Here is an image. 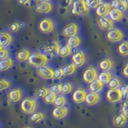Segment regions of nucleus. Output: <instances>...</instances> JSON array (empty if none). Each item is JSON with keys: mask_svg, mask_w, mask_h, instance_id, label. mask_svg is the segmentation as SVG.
<instances>
[{"mask_svg": "<svg viewBox=\"0 0 128 128\" xmlns=\"http://www.w3.org/2000/svg\"><path fill=\"white\" fill-rule=\"evenodd\" d=\"M24 128H31V127H29V126H26V127H24Z\"/></svg>", "mask_w": 128, "mask_h": 128, "instance_id": "3c124183", "label": "nucleus"}, {"mask_svg": "<svg viewBox=\"0 0 128 128\" xmlns=\"http://www.w3.org/2000/svg\"><path fill=\"white\" fill-rule=\"evenodd\" d=\"M122 113L125 115L126 116L128 117V100L124 101L121 108Z\"/></svg>", "mask_w": 128, "mask_h": 128, "instance_id": "c03bdc74", "label": "nucleus"}, {"mask_svg": "<svg viewBox=\"0 0 128 128\" xmlns=\"http://www.w3.org/2000/svg\"><path fill=\"white\" fill-rule=\"evenodd\" d=\"M71 48L68 46L67 44L60 47L59 49V54L58 55L62 57H67L71 54Z\"/></svg>", "mask_w": 128, "mask_h": 128, "instance_id": "7c9ffc66", "label": "nucleus"}, {"mask_svg": "<svg viewBox=\"0 0 128 128\" xmlns=\"http://www.w3.org/2000/svg\"><path fill=\"white\" fill-rule=\"evenodd\" d=\"M11 86V83L6 80L2 79L0 80V90L3 91V90L8 88Z\"/></svg>", "mask_w": 128, "mask_h": 128, "instance_id": "58836bf2", "label": "nucleus"}, {"mask_svg": "<svg viewBox=\"0 0 128 128\" xmlns=\"http://www.w3.org/2000/svg\"><path fill=\"white\" fill-rule=\"evenodd\" d=\"M18 1L20 4H22V5L26 4L27 3H29L30 2H31V0H18Z\"/></svg>", "mask_w": 128, "mask_h": 128, "instance_id": "09e8293b", "label": "nucleus"}, {"mask_svg": "<svg viewBox=\"0 0 128 128\" xmlns=\"http://www.w3.org/2000/svg\"><path fill=\"white\" fill-rule=\"evenodd\" d=\"M104 84L99 80H95L92 82L89 83L88 89L90 92H94V93H98L103 88Z\"/></svg>", "mask_w": 128, "mask_h": 128, "instance_id": "4be33fe9", "label": "nucleus"}, {"mask_svg": "<svg viewBox=\"0 0 128 128\" xmlns=\"http://www.w3.org/2000/svg\"><path fill=\"white\" fill-rule=\"evenodd\" d=\"M64 76V72H63L62 68H57L53 71V79H61Z\"/></svg>", "mask_w": 128, "mask_h": 128, "instance_id": "79ce46f5", "label": "nucleus"}, {"mask_svg": "<svg viewBox=\"0 0 128 128\" xmlns=\"http://www.w3.org/2000/svg\"><path fill=\"white\" fill-rule=\"evenodd\" d=\"M108 16L110 17V19H112L114 22L120 21L124 17V14L122 11L118 9L113 8L110 11Z\"/></svg>", "mask_w": 128, "mask_h": 128, "instance_id": "a211bd4d", "label": "nucleus"}, {"mask_svg": "<svg viewBox=\"0 0 128 128\" xmlns=\"http://www.w3.org/2000/svg\"><path fill=\"white\" fill-rule=\"evenodd\" d=\"M72 60L73 62V64L77 67L83 66L85 62V56H84L83 52L78 51V52H76L72 56Z\"/></svg>", "mask_w": 128, "mask_h": 128, "instance_id": "f3484780", "label": "nucleus"}, {"mask_svg": "<svg viewBox=\"0 0 128 128\" xmlns=\"http://www.w3.org/2000/svg\"><path fill=\"white\" fill-rule=\"evenodd\" d=\"M118 54L121 56L128 55V41L122 42L118 47L117 49Z\"/></svg>", "mask_w": 128, "mask_h": 128, "instance_id": "c756f323", "label": "nucleus"}, {"mask_svg": "<svg viewBox=\"0 0 128 128\" xmlns=\"http://www.w3.org/2000/svg\"><path fill=\"white\" fill-rule=\"evenodd\" d=\"M44 118H45V115L43 113H41V112H34L31 115L30 119L32 122L37 123V122H39L40 121L42 120Z\"/></svg>", "mask_w": 128, "mask_h": 128, "instance_id": "2f4dec72", "label": "nucleus"}, {"mask_svg": "<svg viewBox=\"0 0 128 128\" xmlns=\"http://www.w3.org/2000/svg\"><path fill=\"white\" fill-rule=\"evenodd\" d=\"M62 84H54L50 88V92L55 94H58L62 92Z\"/></svg>", "mask_w": 128, "mask_h": 128, "instance_id": "ea45409f", "label": "nucleus"}, {"mask_svg": "<svg viewBox=\"0 0 128 128\" xmlns=\"http://www.w3.org/2000/svg\"><path fill=\"white\" fill-rule=\"evenodd\" d=\"M8 98L12 102H17L21 99L22 93L21 90L19 88H14L10 90L8 92Z\"/></svg>", "mask_w": 128, "mask_h": 128, "instance_id": "2eb2a0df", "label": "nucleus"}, {"mask_svg": "<svg viewBox=\"0 0 128 128\" xmlns=\"http://www.w3.org/2000/svg\"><path fill=\"white\" fill-rule=\"evenodd\" d=\"M127 118L128 117L126 116L122 113L119 115H116L114 118V125L116 127L122 126L127 122Z\"/></svg>", "mask_w": 128, "mask_h": 128, "instance_id": "bb28decb", "label": "nucleus"}, {"mask_svg": "<svg viewBox=\"0 0 128 128\" xmlns=\"http://www.w3.org/2000/svg\"><path fill=\"white\" fill-rule=\"evenodd\" d=\"M48 61V59L46 56L38 52L32 53L28 58V62L31 66L37 68L46 66Z\"/></svg>", "mask_w": 128, "mask_h": 128, "instance_id": "f03ea898", "label": "nucleus"}, {"mask_svg": "<svg viewBox=\"0 0 128 128\" xmlns=\"http://www.w3.org/2000/svg\"><path fill=\"white\" fill-rule=\"evenodd\" d=\"M53 71L52 68L48 66L38 67L36 69V73L40 77L45 80H51L53 79Z\"/></svg>", "mask_w": 128, "mask_h": 128, "instance_id": "9d476101", "label": "nucleus"}, {"mask_svg": "<svg viewBox=\"0 0 128 128\" xmlns=\"http://www.w3.org/2000/svg\"><path fill=\"white\" fill-rule=\"evenodd\" d=\"M78 32V26L75 23H70L64 28L62 31L63 35L67 37L76 36Z\"/></svg>", "mask_w": 128, "mask_h": 128, "instance_id": "f8f14e48", "label": "nucleus"}, {"mask_svg": "<svg viewBox=\"0 0 128 128\" xmlns=\"http://www.w3.org/2000/svg\"><path fill=\"white\" fill-rule=\"evenodd\" d=\"M122 73L124 75V76L128 78V62L126 64L123 70H122Z\"/></svg>", "mask_w": 128, "mask_h": 128, "instance_id": "de8ad7c7", "label": "nucleus"}, {"mask_svg": "<svg viewBox=\"0 0 128 128\" xmlns=\"http://www.w3.org/2000/svg\"><path fill=\"white\" fill-rule=\"evenodd\" d=\"M89 8H96L102 3V0H84Z\"/></svg>", "mask_w": 128, "mask_h": 128, "instance_id": "c9c22d12", "label": "nucleus"}, {"mask_svg": "<svg viewBox=\"0 0 128 128\" xmlns=\"http://www.w3.org/2000/svg\"><path fill=\"white\" fill-rule=\"evenodd\" d=\"M30 52L27 50H21L18 51L16 54V59L19 62H24L28 60Z\"/></svg>", "mask_w": 128, "mask_h": 128, "instance_id": "b1692460", "label": "nucleus"}, {"mask_svg": "<svg viewBox=\"0 0 128 128\" xmlns=\"http://www.w3.org/2000/svg\"><path fill=\"white\" fill-rule=\"evenodd\" d=\"M44 51L49 55L56 56L59 54L60 47L56 42L52 41L47 43L44 46Z\"/></svg>", "mask_w": 128, "mask_h": 128, "instance_id": "6e6552de", "label": "nucleus"}, {"mask_svg": "<svg viewBox=\"0 0 128 128\" xmlns=\"http://www.w3.org/2000/svg\"><path fill=\"white\" fill-rule=\"evenodd\" d=\"M111 6L113 8H116L122 12L126 11L128 9V5L125 0H112Z\"/></svg>", "mask_w": 128, "mask_h": 128, "instance_id": "412c9836", "label": "nucleus"}, {"mask_svg": "<svg viewBox=\"0 0 128 128\" xmlns=\"http://www.w3.org/2000/svg\"><path fill=\"white\" fill-rule=\"evenodd\" d=\"M111 4L105 2L102 3L100 5L96 8V13L99 17H106L107 15L109 14V12L112 8Z\"/></svg>", "mask_w": 128, "mask_h": 128, "instance_id": "ddd939ff", "label": "nucleus"}, {"mask_svg": "<svg viewBox=\"0 0 128 128\" xmlns=\"http://www.w3.org/2000/svg\"><path fill=\"white\" fill-rule=\"evenodd\" d=\"M12 36L6 32H2L0 34V46L1 48H6L12 43Z\"/></svg>", "mask_w": 128, "mask_h": 128, "instance_id": "6ab92c4d", "label": "nucleus"}, {"mask_svg": "<svg viewBox=\"0 0 128 128\" xmlns=\"http://www.w3.org/2000/svg\"><path fill=\"white\" fill-rule=\"evenodd\" d=\"M8 51L5 48H0V59L3 60L8 58Z\"/></svg>", "mask_w": 128, "mask_h": 128, "instance_id": "37998d69", "label": "nucleus"}, {"mask_svg": "<svg viewBox=\"0 0 128 128\" xmlns=\"http://www.w3.org/2000/svg\"><path fill=\"white\" fill-rule=\"evenodd\" d=\"M99 100H100V97L98 93L90 92L86 95L85 102H86V104L88 106H94L98 103Z\"/></svg>", "mask_w": 128, "mask_h": 128, "instance_id": "aec40b11", "label": "nucleus"}, {"mask_svg": "<svg viewBox=\"0 0 128 128\" xmlns=\"http://www.w3.org/2000/svg\"><path fill=\"white\" fill-rule=\"evenodd\" d=\"M13 65V61L11 58H5L1 60L0 62V69L2 71H6L12 67Z\"/></svg>", "mask_w": 128, "mask_h": 128, "instance_id": "a878e982", "label": "nucleus"}, {"mask_svg": "<svg viewBox=\"0 0 128 128\" xmlns=\"http://www.w3.org/2000/svg\"><path fill=\"white\" fill-rule=\"evenodd\" d=\"M38 2L40 3H44V2H50L51 0H37Z\"/></svg>", "mask_w": 128, "mask_h": 128, "instance_id": "8fccbe9b", "label": "nucleus"}, {"mask_svg": "<svg viewBox=\"0 0 128 128\" xmlns=\"http://www.w3.org/2000/svg\"><path fill=\"white\" fill-rule=\"evenodd\" d=\"M66 102H67V100H66V98L64 96H58L55 99V101L54 102V104L56 107H62L66 105Z\"/></svg>", "mask_w": 128, "mask_h": 128, "instance_id": "f704fd0d", "label": "nucleus"}, {"mask_svg": "<svg viewBox=\"0 0 128 128\" xmlns=\"http://www.w3.org/2000/svg\"><path fill=\"white\" fill-rule=\"evenodd\" d=\"M121 92H122L123 98L127 99L128 98V84H127L125 86H122L120 88Z\"/></svg>", "mask_w": 128, "mask_h": 128, "instance_id": "49530a36", "label": "nucleus"}, {"mask_svg": "<svg viewBox=\"0 0 128 128\" xmlns=\"http://www.w3.org/2000/svg\"><path fill=\"white\" fill-rule=\"evenodd\" d=\"M106 99L110 102H117L122 100L123 98L120 89H110L106 92Z\"/></svg>", "mask_w": 128, "mask_h": 128, "instance_id": "423d86ee", "label": "nucleus"}, {"mask_svg": "<svg viewBox=\"0 0 128 128\" xmlns=\"http://www.w3.org/2000/svg\"><path fill=\"white\" fill-rule=\"evenodd\" d=\"M83 80L84 82L87 83H90L98 77V73L94 67H88L83 73Z\"/></svg>", "mask_w": 128, "mask_h": 128, "instance_id": "1a4fd4ad", "label": "nucleus"}, {"mask_svg": "<svg viewBox=\"0 0 128 128\" xmlns=\"http://www.w3.org/2000/svg\"><path fill=\"white\" fill-rule=\"evenodd\" d=\"M90 8L87 6L84 0H74L72 4L71 12L76 16H85L88 14Z\"/></svg>", "mask_w": 128, "mask_h": 128, "instance_id": "f257e3e1", "label": "nucleus"}, {"mask_svg": "<svg viewBox=\"0 0 128 128\" xmlns=\"http://www.w3.org/2000/svg\"><path fill=\"white\" fill-rule=\"evenodd\" d=\"M56 97V94H55L51 92H49L48 94L44 98V102L46 104H54Z\"/></svg>", "mask_w": 128, "mask_h": 128, "instance_id": "e433bc0d", "label": "nucleus"}, {"mask_svg": "<svg viewBox=\"0 0 128 128\" xmlns=\"http://www.w3.org/2000/svg\"><path fill=\"white\" fill-rule=\"evenodd\" d=\"M106 37L108 40L111 42H118L122 40L124 37V33L120 29L114 28L106 33Z\"/></svg>", "mask_w": 128, "mask_h": 128, "instance_id": "39448f33", "label": "nucleus"}, {"mask_svg": "<svg viewBox=\"0 0 128 128\" xmlns=\"http://www.w3.org/2000/svg\"><path fill=\"white\" fill-rule=\"evenodd\" d=\"M97 24L100 29L107 31L114 29L115 26L114 21L106 17H100L97 20Z\"/></svg>", "mask_w": 128, "mask_h": 128, "instance_id": "0eeeda50", "label": "nucleus"}, {"mask_svg": "<svg viewBox=\"0 0 128 128\" xmlns=\"http://www.w3.org/2000/svg\"><path fill=\"white\" fill-rule=\"evenodd\" d=\"M99 67L102 71H109L114 67V62L109 58H105L99 62Z\"/></svg>", "mask_w": 128, "mask_h": 128, "instance_id": "5701e85b", "label": "nucleus"}, {"mask_svg": "<svg viewBox=\"0 0 128 128\" xmlns=\"http://www.w3.org/2000/svg\"><path fill=\"white\" fill-rule=\"evenodd\" d=\"M73 85L70 82H66L62 84V93L63 94H68L72 91Z\"/></svg>", "mask_w": 128, "mask_h": 128, "instance_id": "72a5a7b5", "label": "nucleus"}, {"mask_svg": "<svg viewBox=\"0 0 128 128\" xmlns=\"http://www.w3.org/2000/svg\"><path fill=\"white\" fill-rule=\"evenodd\" d=\"M36 108V100L33 98H25L20 103V109L26 114H32Z\"/></svg>", "mask_w": 128, "mask_h": 128, "instance_id": "7ed1b4c3", "label": "nucleus"}, {"mask_svg": "<svg viewBox=\"0 0 128 128\" xmlns=\"http://www.w3.org/2000/svg\"><path fill=\"white\" fill-rule=\"evenodd\" d=\"M82 42L81 38L78 36H73L68 37V39L67 41V44L71 48H77L78 46L80 45Z\"/></svg>", "mask_w": 128, "mask_h": 128, "instance_id": "393cba45", "label": "nucleus"}, {"mask_svg": "<svg viewBox=\"0 0 128 128\" xmlns=\"http://www.w3.org/2000/svg\"><path fill=\"white\" fill-rule=\"evenodd\" d=\"M49 93V90L46 88L42 87L36 91V96L40 98H44Z\"/></svg>", "mask_w": 128, "mask_h": 128, "instance_id": "4c0bfd02", "label": "nucleus"}, {"mask_svg": "<svg viewBox=\"0 0 128 128\" xmlns=\"http://www.w3.org/2000/svg\"><path fill=\"white\" fill-rule=\"evenodd\" d=\"M53 9V4L50 2H44V3H40L38 5L35 7V11L36 12L43 14L50 13Z\"/></svg>", "mask_w": 128, "mask_h": 128, "instance_id": "4468645a", "label": "nucleus"}, {"mask_svg": "<svg viewBox=\"0 0 128 128\" xmlns=\"http://www.w3.org/2000/svg\"><path fill=\"white\" fill-rule=\"evenodd\" d=\"M125 1H126V2L127 3V4H128V0H125Z\"/></svg>", "mask_w": 128, "mask_h": 128, "instance_id": "603ef678", "label": "nucleus"}, {"mask_svg": "<svg viewBox=\"0 0 128 128\" xmlns=\"http://www.w3.org/2000/svg\"><path fill=\"white\" fill-rule=\"evenodd\" d=\"M112 78V74L109 71L102 72L98 76V80L103 84H108Z\"/></svg>", "mask_w": 128, "mask_h": 128, "instance_id": "cd10ccee", "label": "nucleus"}, {"mask_svg": "<svg viewBox=\"0 0 128 128\" xmlns=\"http://www.w3.org/2000/svg\"><path fill=\"white\" fill-rule=\"evenodd\" d=\"M108 84L111 89H117L121 86V82L117 78H112Z\"/></svg>", "mask_w": 128, "mask_h": 128, "instance_id": "473e14b6", "label": "nucleus"}, {"mask_svg": "<svg viewBox=\"0 0 128 128\" xmlns=\"http://www.w3.org/2000/svg\"><path fill=\"white\" fill-rule=\"evenodd\" d=\"M86 95L87 94L84 89L82 88H78L74 92L72 98L74 102L80 104L85 101Z\"/></svg>", "mask_w": 128, "mask_h": 128, "instance_id": "9b49d317", "label": "nucleus"}, {"mask_svg": "<svg viewBox=\"0 0 128 128\" xmlns=\"http://www.w3.org/2000/svg\"><path fill=\"white\" fill-rule=\"evenodd\" d=\"M38 28L39 30L43 34H50L54 30V22L51 19L44 18L39 22Z\"/></svg>", "mask_w": 128, "mask_h": 128, "instance_id": "20e7f679", "label": "nucleus"}, {"mask_svg": "<svg viewBox=\"0 0 128 128\" xmlns=\"http://www.w3.org/2000/svg\"><path fill=\"white\" fill-rule=\"evenodd\" d=\"M68 114V109L65 106L62 107H56L52 111V116L55 119L60 120L66 117Z\"/></svg>", "mask_w": 128, "mask_h": 128, "instance_id": "dca6fc26", "label": "nucleus"}, {"mask_svg": "<svg viewBox=\"0 0 128 128\" xmlns=\"http://www.w3.org/2000/svg\"><path fill=\"white\" fill-rule=\"evenodd\" d=\"M74 0H60L59 5L60 7L68 8L72 4Z\"/></svg>", "mask_w": 128, "mask_h": 128, "instance_id": "a19ab883", "label": "nucleus"}, {"mask_svg": "<svg viewBox=\"0 0 128 128\" xmlns=\"http://www.w3.org/2000/svg\"><path fill=\"white\" fill-rule=\"evenodd\" d=\"M20 26L18 22H13L9 26V30L11 32H17L19 30Z\"/></svg>", "mask_w": 128, "mask_h": 128, "instance_id": "a18cd8bd", "label": "nucleus"}, {"mask_svg": "<svg viewBox=\"0 0 128 128\" xmlns=\"http://www.w3.org/2000/svg\"><path fill=\"white\" fill-rule=\"evenodd\" d=\"M76 67H77L74 64H70L63 67L62 70L64 76H70L74 74L76 70Z\"/></svg>", "mask_w": 128, "mask_h": 128, "instance_id": "c85d7f7f", "label": "nucleus"}]
</instances>
